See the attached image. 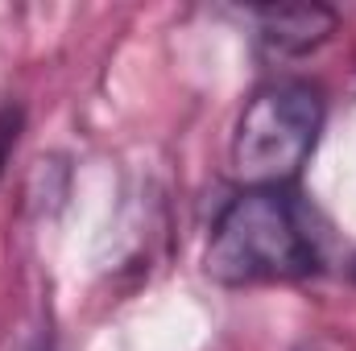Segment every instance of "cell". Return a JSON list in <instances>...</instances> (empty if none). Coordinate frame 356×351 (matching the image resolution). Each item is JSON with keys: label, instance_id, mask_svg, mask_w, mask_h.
Returning <instances> with one entry per match:
<instances>
[{"label": "cell", "instance_id": "obj_5", "mask_svg": "<svg viewBox=\"0 0 356 351\" xmlns=\"http://www.w3.org/2000/svg\"><path fill=\"white\" fill-rule=\"evenodd\" d=\"M353 277H356V261H353Z\"/></svg>", "mask_w": 356, "mask_h": 351}, {"label": "cell", "instance_id": "obj_1", "mask_svg": "<svg viewBox=\"0 0 356 351\" xmlns=\"http://www.w3.org/2000/svg\"><path fill=\"white\" fill-rule=\"evenodd\" d=\"M323 264V244L311 211L290 190H241L216 215L203 268L216 285L298 281Z\"/></svg>", "mask_w": 356, "mask_h": 351}, {"label": "cell", "instance_id": "obj_3", "mask_svg": "<svg viewBox=\"0 0 356 351\" xmlns=\"http://www.w3.org/2000/svg\"><path fill=\"white\" fill-rule=\"evenodd\" d=\"M249 17L257 25V42L277 58H302L319 50L340 25L336 8L327 4H277V8H253Z\"/></svg>", "mask_w": 356, "mask_h": 351}, {"label": "cell", "instance_id": "obj_4", "mask_svg": "<svg viewBox=\"0 0 356 351\" xmlns=\"http://www.w3.org/2000/svg\"><path fill=\"white\" fill-rule=\"evenodd\" d=\"M13 351H46L42 343H21V348H13Z\"/></svg>", "mask_w": 356, "mask_h": 351}, {"label": "cell", "instance_id": "obj_2", "mask_svg": "<svg viewBox=\"0 0 356 351\" xmlns=\"http://www.w3.org/2000/svg\"><path fill=\"white\" fill-rule=\"evenodd\" d=\"M323 91L311 79H269L236 116L228 166L241 190H290L323 132Z\"/></svg>", "mask_w": 356, "mask_h": 351}]
</instances>
